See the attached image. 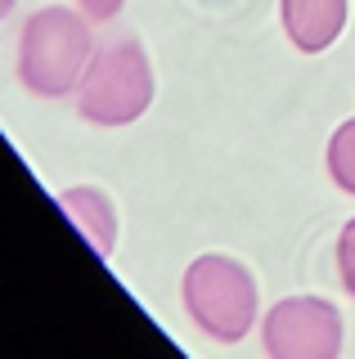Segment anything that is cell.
<instances>
[{
  "label": "cell",
  "mask_w": 355,
  "mask_h": 359,
  "mask_svg": "<svg viewBox=\"0 0 355 359\" xmlns=\"http://www.w3.org/2000/svg\"><path fill=\"white\" fill-rule=\"evenodd\" d=\"M328 175H333L337 189L355 194V117L342 121V126L333 130V140H328Z\"/></svg>",
  "instance_id": "cell-7"
},
{
  "label": "cell",
  "mask_w": 355,
  "mask_h": 359,
  "mask_svg": "<svg viewBox=\"0 0 355 359\" xmlns=\"http://www.w3.org/2000/svg\"><path fill=\"white\" fill-rule=\"evenodd\" d=\"M153 104V67L140 41H113L95 50L76 86V112L95 126H130Z\"/></svg>",
  "instance_id": "cell-2"
},
{
  "label": "cell",
  "mask_w": 355,
  "mask_h": 359,
  "mask_svg": "<svg viewBox=\"0 0 355 359\" xmlns=\"http://www.w3.org/2000/svg\"><path fill=\"white\" fill-rule=\"evenodd\" d=\"M288 41L302 54H319L347 27V0H279Z\"/></svg>",
  "instance_id": "cell-5"
},
{
  "label": "cell",
  "mask_w": 355,
  "mask_h": 359,
  "mask_svg": "<svg viewBox=\"0 0 355 359\" xmlns=\"http://www.w3.org/2000/svg\"><path fill=\"white\" fill-rule=\"evenodd\" d=\"M261 341L274 359H333L342 351V314L319 297H288L265 314Z\"/></svg>",
  "instance_id": "cell-4"
},
{
  "label": "cell",
  "mask_w": 355,
  "mask_h": 359,
  "mask_svg": "<svg viewBox=\"0 0 355 359\" xmlns=\"http://www.w3.org/2000/svg\"><path fill=\"white\" fill-rule=\"evenodd\" d=\"M91 59H95L91 22L76 18V9L50 5V9H36L23 22V36H18V76H23V86L32 95H46V99L76 95Z\"/></svg>",
  "instance_id": "cell-1"
},
{
  "label": "cell",
  "mask_w": 355,
  "mask_h": 359,
  "mask_svg": "<svg viewBox=\"0 0 355 359\" xmlns=\"http://www.w3.org/2000/svg\"><path fill=\"white\" fill-rule=\"evenodd\" d=\"M337 274H342V287L355 297V220H347L337 233Z\"/></svg>",
  "instance_id": "cell-8"
},
{
  "label": "cell",
  "mask_w": 355,
  "mask_h": 359,
  "mask_svg": "<svg viewBox=\"0 0 355 359\" xmlns=\"http://www.w3.org/2000/svg\"><path fill=\"white\" fill-rule=\"evenodd\" d=\"M76 5H81L86 18H99V22H104V18H117L126 0H76Z\"/></svg>",
  "instance_id": "cell-9"
},
{
  "label": "cell",
  "mask_w": 355,
  "mask_h": 359,
  "mask_svg": "<svg viewBox=\"0 0 355 359\" xmlns=\"http://www.w3.org/2000/svg\"><path fill=\"white\" fill-rule=\"evenodd\" d=\"M185 310L207 337L234 346L257 323V278L229 256H198L185 269Z\"/></svg>",
  "instance_id": "cell-3"
},
{
  "label": "cell",
  "mask_w": 355,
  "mask_h": 359,
  "mask_svg": "<svg viewBox=\"0 0 355 359\" xmlns=\"http://www.w3.org/2000/svg\"><path fill=\"white\" fill-rule=\"evenodd\" d=\"M59 207L68 211V220L86 233V238H91V247H95L99 256H108L117 247V211H113V202H108L104 189H91V184L63 189Z\"/></svg>",
  "instance_id": "cell-6"
}]
</instances>
